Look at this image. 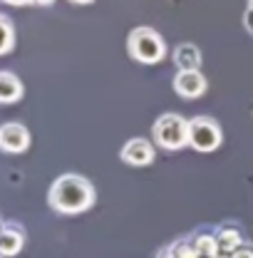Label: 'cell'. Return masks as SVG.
<instances>
[{"mask_svg":"<svg viewBox=\"0 0 253 258\" xmlns=\"http://www.w3.org/2000/svg\"><path fill=\"white\" fill-rule=\"evenodd\" d=\"M47 204L57 214H82L95 204V186L80 174H62L52 181L47 191Z\"/></svg>","mask_w":253,"mask_h":258,"instance_id":"6da1fadb","label":"cell"},{"mask_svg":"<svg viewBox=\"0 0 253 258\" xmlns=\"http://www.w3.org/2000/svg\"><path fill=\"white\" fill-rule=\"evenodd\" d=\"M126 52L142 64H157L166 57V42L154 28H134L126 37Z\"/></svg>","mask_w":253,"mask_h":258,"instance_id":"7a4b0ae2","label":"cell"},{"mask_svg":"<svg viewBox=\"0 0 253 258\" xmlns=\"http://www.w3.org/2000/svg\"><path fill=\"white\" fill-rule=\"evenodd\" d=\"M152 137L159 149L179 152V149L189 147V119H184L176 112H166L154 122Z\"/></svg>","mask_w":253,"mask_h":258,"instance_id":"3957f363","label":"cell"},{"mask_svg":"<svg viewBox=\"0 0 253 258\" xmlns=\"http://www.w3.org/2000/svg\"><path fill=\"white\" fill-rule=\"evenodd\" d=\"M223 142L221 124L211 117H191L189 119V147L196 152H216Z\"/></svg>","mask_w":253,"mask_h":258,"instance_id":"277c9868","label":"cell"},{"mask_svg":"<svg viewBox=\"0 0 253 258\" xmlns=\"http://www.w3.org/2000/svg\"><path fill=\"white\" fill-rule=\"evenodd\" d=\"M30 147V132L20 122H8L0 127V149L8 154H23Z\"/></svg>","mask_w":253,"mask_h":258,"instance_id":"5b68a950","label":"cell"},{"mask_svg":"<svg viewBox=\"0 0 253 258\" xmlns=\"http://www.w3.org/2000/svg\"><path fill=\"white\" fill-rule=\"evenodd\" d=\"M154 144L149 142V139H144V137H134V139H129L124 147H122V152H119V157L124 164L129 166H147V164H152L154 161Z\"/></svg>","mask_w":253,"mask_h":258,"instance_id":"8992f818","label":"cell"},{"mask_svg":"<svg viewBox=\"0 0 253 258\" xmlns=\"http://www.w3.org/2000/svg\"><path fill=\"white\" fill-rule=\"evenodd\" d=\"M206 87H209V82L201 75V70H196V72H176V77H174V92L179 97H184V99L201 97L206 92Z\"/></svg>","mask_w":253,"mask_h":258,"instance_id":"52a82bcc","label":"cell"},{"mask_svg":"<svg viewBox=\"0 0 253 258\" xmlns=\"http://www.w3.org/2000/svg\"><path fill=\"white\" fill-rule=\"evenodd\" d=\"M23 246H25V233H23V228L10 224V221H5V224H3V233H0V253H3V258L18 256V253L23 251Z\"/></svg>","mask_w":253,"mask_h":258,"instance_id":"ba28073f","label":"cell"},{"mask_svg":"<svg viewBox=\"0 0 253 258\" xmlns=\"http://www.w3.org/2000/svg\"><path fill=\"white\" fill-rule=\"evenodd\" d=\"M171 57H174V64L179 67V72H196V70H201V50L196 45H191V42L176 45Z\"/></svg>","mask_w":253,"mask_h":258,"instance_id":"9c48e42d","label":"cell"},{"mask_svg":"<svg viewBox=\"0 0 253 258\" xmlns=\"http://www.w3.org/2000/svg\"><path fill=\"white\" fill-rule=\"evenodd\" d=\"M25 95V87L20 82V77H15L10 70H3L0 72V102L3 104H15L20 102Z\"/></svg>","mask_w":253,"mask_h":258,"instance_id":"30bf717a","label":"cell"},{"mask_svg":"<svg viewBox=\"0 0 253 258\" xmlns=\"http://www.w3.org/2000/svg\"><path fill=\"white\" fill-rule=\"evenodd\" d=\"M216 243H219V256L228 258L231 253H236L241 248V233L233 231V228H223L216 236Z\"/></svg>","mask_w":253,"mask_h":258,"instance_id":"8fae6325","label":"cell"},{"mask_svg":"<svg viewBox=\"0 0 253 258\" xmlns=\"http://www.w3.org/2000/svg\"><path fill=\"white\" fill-rule=\"evenodd\" d=\"M194 251L199 253V258H216L219 256L216 236H199L196 243H194Z\"/></svg>","mask_w":253,"mask_h":258,"instance_id":"7c38bea8","label":"cell"},{"mask_svg":"<svg viewBox=\"0 0 253 258\" xmlns=\"http://www.w3.org/2000/svg\"><path fill=\"white\" fill-rule=\"evenodd\" d=\"M0 30H3V45H0V55H10L15 47V28L10 23L8 15L0 18Z\"/></svg>","mask_w":253,"mask_h":258,"instance_id":"4fadbf2b","label":"cell"},{"mask_svg":"<svg viewBox=\"0 0 253 258\" xmlns=\"http://www.w3.org/2000/svg\"><path fill=\"white\" fill-rule=\"evenodd\" d=\"M243 28L253 35V8H246V13H243Z\"/></svg>","mask_w":253,"mask_h":258,"instance_id":"5bb4252c","label":"cell"},{"mask_svg":"<svg viewBox=\"0 0 253 258\" xmlns=\"http://www.w3.org/2000/svg\"><path fill=\"white\" fill-rule=\"evenodd\" d=\"M228 258H253V248H248V246H241L236 253H231Z\"/></svg>","mask_w":253,"mask_h":258,"instance_id":"9a60e30c","label":"cell"},{"mask_svg":"<svg viewBox=\"0 0 253 258\" xmlns=\"http://www.w3.org/2000/svg\"><path fill=\"white\" fill-rule=\"evenodd\" d=\"M5 5H28V3H32V0H3Z\"/></svg>","mask_w":253,"mask_h":258,"instance_id":"2e32d148","label":"cell"},{"mask_svg":"<svg viewBox=\"0 0 253 258\" xmlns=\"http://www.w3.org/2000/svg\"><path fill=\"white\" fill-rule=\"evenodd\" d=\"M55 0H32V5H52Z\"/></svg>","mask_w":253,"mask_h":258,"instance_id":"e0dca14e","label":"cell"},{"mask_svg":"<svg viewBox=\"0 0 253 258\" xmlns=\"http://www.w3.org/2000/svg\"><path fill=\"white\" fill-rule=\"evenodd\" d=\"M70 3H75V5H90V3H95V0H70Z\"/></svg>","mask_w":253,"mask_h":258,"instance_id":"ac0fdd59","label":"cell"},{"mask_svg":"<svg viewBox=\"0 0 253 258\" xmlns=\"http://www.w3.org/2000/svg\"><path fill=\"white\" fill-rule=\"evenodd\" d=\"M248 8H253V0H248Z\"/></svg>","mask_w":253,"mask_h":258,"instance_id":"d6986e66","label":"cell"}]
</instances>
